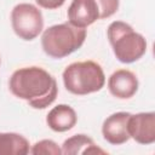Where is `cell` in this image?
Masks as SVG:
<instances>
[{
	"mask_svg": "<svg viewBox=\"0 0 155 155\" xmlns=\"http://www.w3.org/2000/svg\"><path fill=\"white\" fill-rule=\"evenodd\" d=\"M11 93L25 101L33 109H45L57 98L56 79L41 67H23L15 70L8 80Z\"/></svg>",
	"mask_w": 155,
	"mask_h": 155,
	"instance_id": "obj_1",
	"label": "cell"
},
{
	"mask_svg": "<svg viewBox=\"0 0 155 155\" xmlns=\"http://www.w3.org/2000/svg\"><path fill=\"white\" fill-rule=\"evenodd\" d=\"M107 36L116 59L121 63H133L147 52L145 38L124 21L111 22L107 29Z\"/></svg>",
	"mask_w": 155,
	"mask_h": 155,
	"instance_id": "obj_2",
	"label": "cell"
},
{
	"mask_svg": "<svg viewBox=\"0 0 155 155\" xmlns=\"http://www.w3.org/2000/svg\"><path fill=\"white\" fill-rule=\"evenodd\" d=\"M86 29L71 25L69 22L48 27L41 35L44 52L54 59L64 58L78 51L86 40Z\"/></svg>",
	"mask_w": 155,
	"mask_h": 155,
	"instance_id": "obj_3",
	"label": "cell"
},
{
	"mask_svg": "<svg viewBox=\"0 0 155 155\" xmlns=\"http://www.w3.org/2000/svg\"><path fill=\"white\" fill-rule=\"evenodd\" d=\"M64 87L76 96H86L101 91L105 84V75L99 63L81 61L70 63L62 74Z\"/></svg>",
	"mask_w": 155,
	"mask_h": 155,
	"instance_id": "obj_4",
	"label": "cell"
},
{
	"mask_svg": "<svg viewBox=\"0 0 155 155\" xmlns=\"http://www.w3.org/2000/svg\"><path fill=\"white\" fill-rule=\"evenodd\" d=\"M11 25L19 39L31 41L41 34L44 29V17L35 5L21 2L11 11Z\"/></svg>",
	"mask_w": 155,
	"mask_h": 155,
	"instance_id": "obj_5",
	"label": "cell"
},
{
	"mask_svg": "<svg viewBox=\"0 0 155 155\" xmlns=\"http://www.w3.org/2000/svg\"><path fill=\"white\" fill-rule=\"evenodd\" d=\"M127 132L130 138L139 144H153L155 142V113L131 114L127 121Z\"/></svg>",
	"mask_w": 155,
	"mask_h": 155,
	"instance_id": "obj_6",
	"label": "cell"
},
{
	"mask_svg": "<svg viewBox=\"0 0 155 155\" xmlns=\"http://www.w3.org/2000/svg\"><path fill=\"white\" fill-rule=\"evenodd\" d=\"M139 87L137 75L128 69H117L108 79V90L119 99L132 98Z\"/></svg>",
	"mask_w": 155,
	"mask_h": 155,
	"instance_id": "obj_7",
	"label": "cell"
},
{
	"mask_svg": "<svg viewBox=\"0 0 155 155\" xmlns=\"http://www.w3.org/2000/svg\"><path fill=\"white\" fill-rule=\"evenodd\" d=\"M131 113L117 111L109 115L102 125V134L104 140L111 145H121L130 139L127 132V121Z\"/></svg>",
	"mask_w": 155,
	"mask_h": 155,
	"instance_id": "obj_8",
	"label": "cell"
},
{
	"mask_svg": "<svg viewBox=\"0 0 155 155\" xmlns=\"http://www.w3.org/2000/svg\"><path fill=\"white\" fill-rule=\"evenodd\" d=\"M68 22L78 28L86 29L99 19V10L94 0H73L67 11Z\"/></svg>",
	"mask_w": 155,
	"mask_h": 155,
	"instance_id": "obj_9",
	"label": "cell"
},
{
	"mask_svg": "<svg viewBox=\"0 0 155 155\" xmlns=\"http://www.w3.org/2000/svg\"><path fill=\"white\" fill-rule=\"evenodd\" d=\"M78 122L76 111L68 104H58L53 107L46 115L47 126L54 132H67Z\"/></svg>",
	"mask_w": 155,
	"mask_h": 155,
	"instance_id": "obj_10",
	"label": "cell"
},
{
	"mask_svg": "<svg viewBox=\"0 0 155 155\" xmlns=\"http://www.w3.org/2000/svg\"><path fill=\"white\" fill-rule=\"evenodd\" d=\"M62 154L78 155V154H108L102 148L97 147L91 137L84 133L74 134L67 138L62 144Z\"/></svg>",
	"mask_w": 155,
	"mask_h": 155,
	"instance_id": "obj_11",
	"label": "cell"
},
{
	"mask_svg": "<svg viewBox=\"0 0 155 155\" xmlns=\"http://www.w3.org/2000/svg\"><path fill=\"white\" fill-rule=\"evenodd\" d=\"M28 139L16 132H0V155H27L30 151Z\"/></svg>",
	"mask_w": 155,
	"mask_h": 155,
	"instance_id": "obj_12",
	"label": "cell"
},
{
	"mask_svg": "<svg viewBox=\"0 0 155 155\" xmlns=\"http://www.w3.org/2000/svg\"><path fill=\"white\" fill-rule=\"evenodd\" d=\"M29 153L33 155H61L62 149L52 139H41L30 148Z\"/></svg>",
	"mask_w": 155,
	"mask_h": 155,
	"instance_id": "obj_13",
	"label": "cell"
},
{
	"mask_svg": "<svg viewBox=\"0 0 155 155\" xmlns=\"http://www.w3.org/2000/svg\"><path fill=\"white\" fill-rule=\"evenodd\" d=\"M99 10V19L111 17L119 10L120 0H94Z\"/></svg>",
	"mask_w": 155,
	"mask_h": 155,
	"instance_id": "obj_14",
	"label": "cell"
},
{
	"mask_svg": "<svg viewBox=\"0 0 155 155\" xmlns=\"http://www.w3.org/2000/svg\"><path fill=\"white\" fill-rule=\"evenodd\" d=\"M35 1L40 7L46 10H56L65 2V0H35Z\"/></svg>",
	"mask_w": 155,
	"mask_h": 155,
	"instance_id": "obj_15",
	"label": "cell"
},
{
	"mask_svg": "<svg viewBox=\"0 0 155 155\" xmlns=\"http://www.w3.org/2000/svg\"><path fill=\"white\" fill-rule=\"evenodd\" d=\"M0 63H1V61H0Z\"/></svg>",
	"mask_w": 155,
	"mask_h": 155,
	"instance_id": "obj_16",
	"label": "cell"
}]
</instances>
